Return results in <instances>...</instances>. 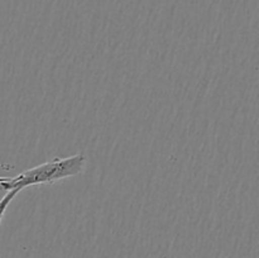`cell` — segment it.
Wrapping results in <instances>:
<instances>
[{"label":"cell","instance_id":"1","mask_svg":"<svg viewBox=\"0 0 259 258\" xmlns=\"http://www.w3.org/2000/svg\"><path fill=\"white\" fill-rule=\"evenodd\" d=\"M86 162L88 158L83 153L73 154L65 158H53L33 168L25 169L18 176L13 177V181L15 187L20 190L33 185L55 184L60 180L80 175L85 169Z\"/></svg>","mask_w":259,"mask_h":258},{"label":"cell","instance_id":"2","mask_svg":"<svg viewBox=\"0 0 259 258\" xmlns=\"http://www.w3.org/2000/svg\"><path fill=\"white\" fill-rule=\"evenodd\" d=\"M20 191H22V190H19V189L12 190V191L8 192V194L5 195V196L3 197L2 200H0V223H2L3 217H4L5 211H7V209H8V206H9L10 201H12V200L14 199L15 196H17L18 192H20Z\"/></svg>","mask_w":259,"mask_h":258},{"label":"cell","instance_id":"3","mask_svg":"<svg viewBox=\"0 0 259 258\" xmlns=\"http://www.w3.org/2000/svg\"><path fill=\"white\" fill-rule=\"evenodd\" d=\"M14 189H17V187H15L14 181H13V177H0V200H2L8 192H10Z\"/></svg>","mask_w":259,"mask_h":258}]
</instances>
